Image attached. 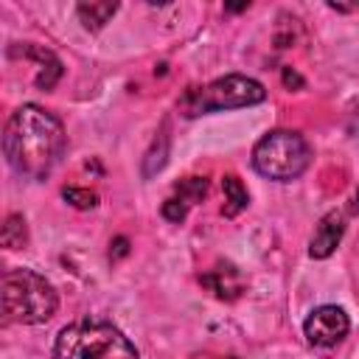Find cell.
Returning <instances> with one entry per match:
<instances>
[{
    "label": "cell",
    "mask_w": 359,
    "mask_h": 359,
    "mask_svg": "<svg viewBox=\"0 0 359 359\" xmlns=\"http://www.w3.org/2000/svg\"><path fill=\"white\" fill-rule=\"evenodd\" d=\"M351 210H353V213H359V194L353 196V205H351Z\"/></svg>",
    "instance_id": "obj_18"
},
{
    "label": "cell",
    "mask_w": 359,
    "mask_h": 359,
    "mask_svg": "<svg viewBox=\"0 0 359 359\" xmlns=\"http://www.w3.org/2000/svg\"><path fill=\"white\" fill-rule=\"evenodd\" d=\"M311 160V149L300 132L272 129L252 146V168L275 182L297 180Z\"/></svg>",
    "instance_id": "obj_4"
},
{
    "label": "cell",
    "mask_w": 359,
    "mask_h": 359,
    "mask_svg": "<svg viewBox=\"0 0 359 359\" xmlns=\"http://www.w3.org/2000/svg\"><path fill=\"white\" fill-rule=\"evenodd\" d=\"M283 81H286L289 87H292V84H294V87H303V79H300V76H297L294 70H289V67L283 70Z\"/></svg>",
    "instance_id": "obj_16"
},
{
    "label": "cell",
    "mask_w": 359,
    "mask_h": 359,
    "mask_svg": "<svg viewBox=\"0 0 359 359\" xmlns=\"http://www.w3.org/2000/svg\"><path fill=\"white\" fill-rule=\"evenodd\" d=\"M53 359H140L129 337L107 320L65 325L53 342Z\"/></svg>",
    "instance_id": "obj_2"
},
{
    "label": "cell",
    "mask_w": 359,
    "mask_h": 359,
    "mask_svg": "<svg viewBox=\"0 0 359 359\" xmlns=\"http://www.w3.org/2000/svg\"><path fill=\"white\" fill-rule=\"evenodd\" d=\"M65 146H67V135L62 121L36 104H22L6 121V132H3L6 160L17 174L28 180H45L59 165Z\"/></svg>",
    "instance_id": "obj_1"
},
{
    "label": "cell",
    "mask_w": 359,
    "mask_h": 359,
    "mask_svg": "<svg viewBox=\"0 0 359 359\" xmlns=\"http://www.w3.org/2000/svg\"><path fill=\"white\" fill-rule=\"evenodd\" d=\"M34 50H36V56L42 62V70L36 76V87L39 90H50L59 81V76H62V65H59V59L50 50H42V48H34Z\"/></svg>",
    "instance_id": "obj_11"
},
{
    "label": "cell",
    "mask_w": 359,
    "mask_h": 359,
    "mask_svg": "<svg viewBox=\"0 0 359 359\" xmlns=\"http://www.w3.org/2000/svg\"><path fill=\"white\" fill-rule=\"evenodd\" d=\"M222 188H224V208H222V213L227 219H233V216H238L250 205V194H247L244 182L238 177H233V174H227L222 180Z\"/></svg>",
    "instance_id": "obj_10"
},
{
    "label": "cell",
    "mask_w": 359,
    "mask_h": 359,
    "mask_svg": "<svg viewBox=\"0 0 359 359\" xmlns=\"http://www.w3.org/2000/svg\"><path fill=\"white\" fill-rule=\"evenodd\" d=\"M342 233H345V216L339 210H328L320 219V224H317V230H314V236L309 241V255L311 258H320V261L328 258L339 247Z\"/></svg>",
    "instance_id": "obj_7"
},
{
    "label": "cell",
    "mask_w": 359,
    "mask_h": 359,
    "mask_svg": "<svg viewBox=\"0 0 359 359\" xmlns=\"http://www.w3.org/2000/svg\"><path fill=\"white\" fill-rule=\"evenodd\" d=\"M115 11H118V3H79L76 6V14L87 31H101L112 20Z\"/></svg>",
    "instance_id": "obj_9"
},
{
    "label": "cell",
    "mask_w": 359,
    "mask_h": 359,
    "mask_svg": "<svg viewBox=\"0 0 359 359\" xmlns=\"http://www.w3.org/2000/svg\"><path fill=\"white\" fill-rule=\"evenodd\" d=\"M185 213H188V205H185L182 199L168 196V199L163 202V216H165L168 222H182V219H185Z\"/></svg>",
    "instance_id": "obj_15"
},
{
    "label": "cell",
    "mask_w": 359,
    "mask_h": 359,
    "mask_svg": "<svg viewBox=\"0 0 359 359\" xmlns=\"http://www.w3.org/2000/svg\"><path fill=\"white\" fill-rule=\"evenodd\" d=\"M59 297L50 280L34 269H8L3 275V317L6 323L36 325L56 314Z\"/></svg>",
    "instance_id": "obj_3"
},
{
    "label": "cell",
    "mask_w": 359,
    "mask_h": 359,
    "mask_svg": "<svg viewBox=\"0 0 359 359\" xmlns=\"http://www.w3.org/2000/svg\"><path fill=\"white\" fill-rule=\"evenodd\" d=\"M194 359H238V356H194Z\"/></svg>",
    "instance_id": "obj_17"
},
{
    "label": "cell",
    "mask_w": 359,
    "mask_h": 359,
    "mask_svg": "<svg viewBox=\"0 0 359 359\" xmlns=\"http://www.w3.org/2000/svg\"><path fill=\"white\" fill-rule=\"evenodd\" d=\"M202 286H208L219 300H238L244 292V275L233 266V264H216L213 269H208L202 278Z\"/></svg>",
    "instance_id": "obj_8"
},
{
    "label": "cell",
    "mask_w": 359,
    "mask_h": 359,
    "mask_svg": "<svg viewBox=\"0 0 359 359\" xmlns=\"http://www.w3.org/2000/svg\"><path fill=\"white\" fill-rule=\"evenodd\" d=\"M348 331L351 320L339 306H317L303 323V334L314 348H334L348 337Z\"/></svg>",
    "instance_id": "obj_6"
},
{
    "label": "cell",
    "mask_w": 359,
    "mask_h": 359,
    "mask_svg": "<svg viewBox=\"0 0 359 359\" xmlns=\"http://www.w3.org/2000/svg\"><path fill=\"white\" fill-rule=\"evenodd\" d=\"M266 98V90L261 81L241 76V73H230L222 79H213L205 87H191L182 98H180V112L185 118H196L205 112H216V109H241V107H252L261 104Z\"/></svg>",
    "instance_id": "obj_5"
},
{
    "label": "cell",
    "mask_w": 359,
    "mask_h": 359,
    "mask_svg": "<svg viewBox=\"0 0 359 359\" xmlns=\"http://www.w3.org/2000/svg\"><path fill=\"white\" fill-rule=\"evenodd\" d=\"M205 194H208V180H205V177H188V180H182V182L174 188V196L182 199L188 208H191L194 202H199Z\"/></svg>",
    "instance_id": "obj_13"
},
{
    "label": "cell",
    "mask_w": 359,
    "mask_h": 359,
    "mask_svg": "<svg viewBox=\"0 0 359 359\" xmlns=\"http://www.w3.org/2000/svg\"><path fill=\"white\" fill-rule=\"evenodd\" d=\"M62 196L73 205V208H79V210H90V208H95L98 205V196L93 194V191H87V188H65L62 191Z\"/></svg>",
    "instance_id": "obj_14"
},
{
    "label": "cell",
    "mask_w": 359,
    "mask_h": 359,
    "mask_svg": "<svg viewBox=\"0 0 359 359\" xmlns=\"http://www.w3.org/2000/svg\"><path fill=\"white\" fill-rule=\"evenodd\" d=\"M0 241L3 247L8 250H20L25 241H28V230H25V219L20 213H11L3 224V233H0Z\"/></svg>",
    "instance_id": "obj_12"
}]
</instances>
